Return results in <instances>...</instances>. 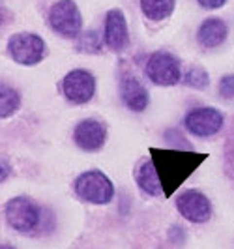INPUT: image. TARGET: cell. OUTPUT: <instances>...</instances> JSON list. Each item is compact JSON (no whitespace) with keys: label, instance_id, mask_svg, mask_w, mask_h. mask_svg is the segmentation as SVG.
Masks as SVG:
<instances>
[{"label":"cell","instance_id":"6da1fadb","mask_svg":"<svg viewBox=\"0 0 234 249\" xmlns=\"http://www.w3.org/2000/svg\"><path fill=\"white\" fill-rule=\"evenodd\" d=\"M150 154H152V163L160 175L165 197H173L174 191L208 158L206 154H193V152H182V150L150 148Z\"/></svg>","mask_w":234,"mask_h":249},{"label":"cell","instance_id":"7a4b0ae2","mask_svg":"<svg viewBox=\"0 0 234 249\" xmlns=\"http://www.w3.org/2000/svg\"><path fill=\"white\" fill-rule=\"evenodd\" d=\"M75 193L90 204H109L114 197L112 182L99 171L83 173L75 180Z\"/></svg>","mask_w":234,"mask_h":249},{"label":"cell","instance_id":"3957f363","mask_svg":"<svg viewBox=\"0 0 234 249\" xmlns=\"http://www.w3.org/2000/svg\"><path fill=\"white\" fill-rule=\"evenodd\" d=\"M41 210L28 197H15L6 204V219L19 232H32L41 223Z\"/></svg>","mask_w":234,"mask_h":249},{"label":"cell","instance_id":"277c9868","mask_svg":"<svg viewBox=\"0 0 234 249\" xmlns=\"http://www.w3.org/2000/svg\"><path fill=\"white\" fill-rule=\"evenodd\" d=\"M51 28L62 37H75L83 28V15L73 0H58L49 12Z\"/></svg>","mask_w":234,"mask_h":249},{"label":"cell","instance_id":"5b68a950","mask_svg":"<svg viewBox=\"0 0 234 249\" xmlns=\"http://www.w3.org/2000/svg\"><path fill=\"white\" fill-rule=\"evenodd\" d=\"M8 51H10L12 58L17 64H21V66H34V64L43 60L47 45L36 34L21 32V34H15V36L10 37Z\"/></svg>","mask_w":234,"mask_h":249},{"label":"cell","instance_id":"8992f818","mask_svg":"<svg viewBox=\"0 0 234 249\" xmlns=\"http://www.w3.org/2000/svg\"><path fill=\"white\" fill-rule=\"evenodd\" d=\"M146 75L154 85L160 87H173L180 83L182 71H180V60L165 51H158L150 56L146 64Z\"/></svg>","mask_w":234,"mask_h":249},{"label":"cell","instance_id":"52a82bcc","mask_svg":"<svg viewBox=\"0 0 234 249\" xmlns=\"http://www.w3.org/2000/svg\"><path fill=\"white\" fill-rule=\"evenodd\" d=\"M64 96L75 105H83L94 98L96 92V79L87 70H73L62 81Z\"/></svg>","mask_w":234,"mask_h":249},{"label":"cell","instance_id":"ba28073f","mask_svg":"<svg viewBox=\"0 0 234 249\" xmlns=\"http://www.w3.org/2000/svg\"><path fill=\"white\" fill-rule=\"evenodd\" d=\"M185 129L197 137H212L223 127V114L214 107H200L187 112Z\"/></svg>","mask_w":234,"mask_h":249},{"label":"cell","instance_id":"9c48e42d","mask_svg":"<svg viewBox=\"0 0 234 249\" xmlns=\"http://www.w3.org/2000/svg\"><path fill=\"white\" fill-rule=\"evenodd\" d=\"M176 208H178L180 215H184L191 223H204L212 215V204H210L208 197L202 195L197 189L184 191L176 200Z\"/></svg>","mask_w":234,"mask_h":249},{"label":"cell","instance_id":"30bf717a","mask_svg":"<svg viewBox=\"0 0 234 249\" xmlns=\"http://www.w3.org/2000/svg\"><path fill=\"white\" fill-rule=\"evenodd\" d=\"M105 45L111 51L120 53L127 47L129 43V34H127V23L120 10H111L105 17V32H103Z\"/></svg>","mask_w":234,"mask_h":249},{"label":"cell","instance_id":"8fae6325","mask_svg":"<svg viewBox=\"0 0 234 249\" xmlns=\"http://www.w3.org/2000/svg\"><path fill=\"white\" fill-rule=\"evenodd\" d=\"M107 129L98 120H83L79 122L73 131V141L79 148L87 152H96L105 144Z\"/></svg>","mask_w":234,"mask_h":249},{"label":"cell","instance_id":"7c38bea8","mask_svg":"<svg viewBox=\"0 0 234 249\" xmlns=\"http://www.w3.org/2000/svg\"><path fill=\"white\" fill-rule=\"evenodd\" d=\"M120 94H122V101L126 103V107L131 111L141 112L148 107V101H150L148 90L135 77H124L120 83Z\"/></svg>","mask_w":234,"mask_h":249},{"label":"cell","instance_id":"4fadbf2b","mask_svg":"<svg viewBox=\"0 0 234 249\" xmlns=\"http://www.w3.org/2000/svg\"><path fill=\"white\" fill-rule=\"evenodd\" d=\"M229 34V28L223 23L221 19H208L204 21L200 28H198V43L206 49H214V47H219L223 41L227 39Z\"/></svg>","mask_w":234,"mask_h":249},{"label":"cell","instance_id":"5bb4252c","mask_svg":"<svg viewBox=\"0 0 234 249\" xmlns=\"http://www.w3.org/2000/svg\"><path fill=\"white\" fill-rule=\"evenodd\" d=\"M135 180H137V186L141 187L144 193L152 195V197H158L163 193V186H161V180L160 175L154 167L152 160L150 161H144L135 173Z\"/></svg>","mask_w":234,"mask_h":249},{"label":"cell","instance_id":"9a60e30c","mask_svg":"<svg viewBox=\"0 0 234 249\" xmlns=\"http://www.w3.org/2000/svg\"><path fill=\"white\" fill-rule=\"evenodd\" d=\"M143 13L150 21H163L174 10V0H141Z\"/></svg>","mask_w":234,"mask_h":249},{"label":"cell","instance_id":"2e32d148","mask_svg":"<svg viewBox=\"0 0 234 249\" xmlns=\"http://www.w3.org/2000/svg\"><path fill=\"white\" fill-rule=\"evenodd\" d=\"M21 98L17 90L6 83H0V118H8L19 109Z\"/></svg>","mask_w":234,"mask_h":249},{"label":"cell","instance_id":"e0dca14e","mask_svg":"<svg viewBox=\"0 0 234 249\" xmlns=\"http://www.w3.org/2000/svg\"><path fill=\"white\" fill-rule=\"evenodd\" d=\"M184 83L187 85V87H193V88H206L210 83L208 79V73L202 70V68H198V66H193L187 73H185L184 77Z\"/></svg>","mask_w":234,"mask_h":249},{"label":"cell","instance_id":"ac0fdd59","mask_svg":"<svg viewBox=\"0 0 234 249\" xmlns=\"http://www.w3.org/2000/svg\"><path fill=\"white\" fill-rule=\"evenodd\" d=\"M77 49L83 51V53H99L101 49V37L96 30H90V32H85L79 43H77Z\"/></svg>","mask_w":234,"mask_h":249},{"label":"cell","instance_id":"d6986e66","mask_svg":"<svg viewBox=\"0 0 234 249\" xmlns=\"http://www.w3.org/2000/svg\"><path fill=\"white\" fill-rule=\"evenodd\" d=\"M219 94L225 100H233L234 98V75H225L219 83Z\"/></svg>","mask_w":234,"mask_h":249},{"label":"cell","instance_id":"ffe728a7","mask_svg":"<svg viewBox=\"0 0 234 249\" xmlns=\"http://www.w3.org/2000/svg\"><path fill=\"white\" fill-rule=\"evenodd\" d=\"M227 165H229V171L234 178V127L231 137H229V142H227Z\"/></svg>","mask_w":234,"mask_h":249},{"label":"cell","instance_id":"44dd1931","mask_svg":"<svg viewBox=\"0 0 234 249\" xmlns=\"http://www.w3.org/2000/svg\"><path fill=\"white\" fill-rule=\"evenodd\" d=\"M204 8H210V10H217V8H221L223 4L227 2V0H198Z\"/></svg>","mask_w":234,"mask_h":249},{"label":"cell","instance_id":"7402d4cb","mask_svg":"<svg viewBox=\"0 0 234 249\" xmlns=\"http://www.w3.org/2000/svg\"><path fill=\"white\" fill-rule=\"evenodd\" d=\"M10 173H12V167L4 161V160H0V184L10 176Z\"/></svg>","mask_w":234,"mask_h":249},{"label":"cell","instance_id":"603a6c76","mask_svg":"<svg viewBox=\"0 0 234 249\" xmlns=\"http://www.w3.org/2000/svg\"><path fill=\"white\" fill-rule=\"evenodd\" d=\"M4 19H6V13H4V8H2V4H0V26L4 25Z\"/></svg>","mask_w":234,"mask_h":249},{"label":"cell","instance_id":"cb8c5ba5","mask_svg":"<svg viewBox=\"0 0 234 249\" xmlns=\"http://www.w3.org/2000/svg\"><path fill=\"white\" fill-rule=\"evenodd\" d=\"M0 249H15L13 246H8V244H0Z\"/></svg>","mask_w":234,"mask_h":249}]
</instances>
